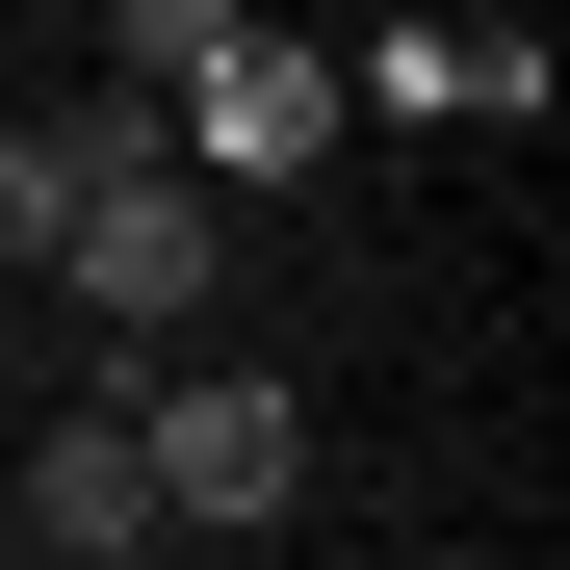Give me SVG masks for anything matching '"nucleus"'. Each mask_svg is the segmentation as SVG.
I'll use <instances>...</instances> for the list:
<instances>
[{"label": "nucleus", "instance_id": "obj_1", "mask_svg": "<svg viewBox=\"0 0 570 570\" xmlns=\"http://www.w3.org/2000/svg\"><path fill=\"white\" fill-rule=\"evenodd\" d=\"M52 285L105 312V390H130V363H181V337H208V181H181V156L130 130V156L52 208Z\"/></svg>", "mask_w": 570, "mask_h": 570}, {"label": "nucleus", "instance_id": "obj_2", "mask_svg": "<svg viewBox=\"0 0 570 570\" xmlns=\"http://www.w3.org/2000/svg\"><path fill=\"white\" fill-rule=\"evenodd\" d=\"M130 441H156V519L259 544L285 466H312V390H285V363H130Z\"/></svg>", "mask_w": 570, "mask_h": 570}, {"label": "nucleus", "instance_id": "obj_3", "mask_svg": "<svg viewBox=\"0 0 570 570\" xmlns=\"http://www.w3.org/2000/svg\"><path fill=\"white\" fill-rule=\"evenodd\" d=\"M156 156L208 181V208H234V181H312V156H337V78H312V52H285L259 0H234V27L181 52V105H156Z\"/></svg>", "mask_w": 570, "mask_h": 570}, {"label": "nucleus", "instance_id": "obj_4", "mask_svg": "<svg viewBox=\"0 0 570 570\" xmlns=\"http://www.w3.org/2000/svg\"><path fill=\"white\" fill-rule=\"evenodd\" d=\"M0 519H27L52 570H130V544H181V519H156V441H130V390H78V415L27 441V493H0Z\"/></svg>", "mask_w": 570, "mask_h": 570}, {"label": "nucleus", "instance_id": "obj_5", "mask_svg": "<svg viewBox=\"0 0 570 570\" xmlns=\"http://www.w3.org/2000/svg\"><path fill=\"white\" fill-rule=\"evenodd\" d=\"M337 105H415V130H544V52H519V27H390Z\"/></svg>", "mask_w": 570, "mask_h": 570}, {"label": "nucleus", "instance_id": "obj_6", "mask_svg": "<svg viewBox=\"0 0 570 570\" xmlns=\"http://www.w3.org/2000/svg\"><path fill=\"white\" fill-rule=\"evenodd\" d=\"M156 105H130V78H105V105H27V130H0V259H52V208H78V181H105Z\"/></svg>", "mask_w": 570, "mask_h": 570}, {"label": "nucleus", "instance_id": "obj_7", "mask_svg": "<svg viewBox=\"0 0 570 570\" xmlns=\"http://www.w3.org/2000/svg\"><path fill=\"white\" fill-rule=\"evenodd\" d=\"M208 27H234V0H105V78H181Z\"/></svg>", "mask_w": 570, "mask_h": 570}]
</instances>
